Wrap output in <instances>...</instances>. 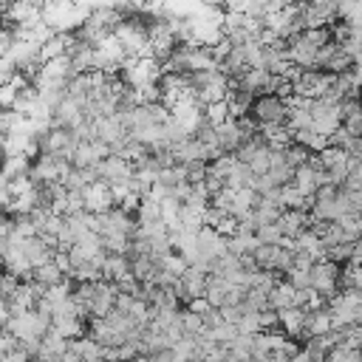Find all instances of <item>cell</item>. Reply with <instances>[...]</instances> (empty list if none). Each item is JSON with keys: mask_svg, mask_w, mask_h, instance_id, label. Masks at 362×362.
<instances>
[{"mask_svg": "<svg viewBox=\"0 0 362 362\" xmlns=\"http://www.w3.org/2000/svg\"><path fill=\"white\" fill-rule=\"evenodd\" d=\"M339 277H342V266L328 261V258H323V261H317L311 266V289L320 292L328 300L339 292Z\"/></svg>", "mask_w": 362, "mask_h": 362, "instance_id": "obj_1", "label": "cell"}, {"mask_svg": "<svg viewBox=\"0 0 362 362\" xmlns=\"http://www.w3.org/2000/svg\"><path fill=\"white\" fill-rule=\"evenodd\" d=\"M252 116L261 122V125H277V122H286L289 116V102L277 94H261L252 105Z\"/></svg>", "mask_w": 362, "mask_h": 362, "instance_id": "obj_2", "label": "cell"}, {"mask_svg": "<svg viewBox=\"0 0 362 362\" xmlns=\"http://www.w3.org/2000/svg\"><path fill=\"white\" fill-rule=\"evenodd\" d=\"M99 173H102V181H108V185L113 187V185H127V181L136 175V167L125 156H108L99 164Z\"/></svg>", "mask_w": 362, "mask_h": 362, "instance_id": "obj_3", "label": "cell"}, {"mask_svg": "<svg viewBox=\"0 0 362 362\" xmlns=\"http://www.w3.org/2000/svg\"><path fill=\"white\" fill-rule=\"evenodd\" d=\"M23 249H26V258L32 261L35 269L43 266V263H49V261H54V255H57V244H51V241L43 238V235L26 238V241H23Z\"/></svg>", "mask_w": 362, "mask_h": 362, "instance_id": "obj_4", "label": "cell"}, {"mask_svg": "<svg viewBox=\"0 0 362 362\" xmlns=\"http://www.w3.org/2000/svg\"><path fill=\"white\" fill-rule=\"evenodd\" d=\"M334 331V320H331V306L328 308H317V311H306V325H303V339L308 337H320Z\"/></svg>", "mask_w": 362, "mask_h": 362, "instance_id": "obj_5", "label": "cell"}, {"mask_svg": "<svg viewBox=\"0 0 362 362\" xmlns=\"http://www.w3.org/2000/svg\"><path fill=\"white\" fill-rule=\"evenodd\" d=\"M277 224H280L286 238H297L300 232H306L311 227V213H306V210H283Z\"/></svg>", "mask_w": 362, "mask_h": 362, "instance_id": "obj_6", "label": "cell"}, {"mask_svg": "<svg viewBox=\"0 0 362 362\" xmlns=\"http://www.w3.org/2000/svg\"><path fill=\"white\" fill-rule=\"evenodd\" d=\"M255 185H258V175L252 173V167L246 161L235 158V164L227 175V187L230 190H255Z\"/></svg>", "mask_w": 362, "mask_h": 362, "instance_id": "obj_7", "label": "cell"}, {"mask_svg": "<svg viewBox=\"0 0 362 362\" xmlns=\"http://www.w3.org/2000/svg\"><path fill=\"white\" fill-rule=\"evenodd\" d=\"M218 139H221V147L227 153H238L241 144H244V130H241V122L238 116H230L224 125H218Z\"/></svg>", "mask_w": 362, "mask_h": 362, "instance_id": "obj_8", "label": "cell"}, {"mask_svg": "<svg viewBox=\"0 0 362 362\" xmlns=\"http://www.w3.org/2000/svg\"><path fill=\"white\" fill-rule=\"evenodd\" d=\"M32 280H37V283H40V286H46V289H54V286L65 283L68 277H65V272H63L54 261H49V263H43V266H37V269H35Z\"/></svg>", "mask_w": 362, "mask_h": 362, "instance_id": "obj_9", "label": "cell"}, {"mask_svg": "<svg viewBox=\"0 0 362 362\" xmlns=\"http://www.w3.org/2000/svg\"><path fill=\"white\" fill-rule=\"evenodd\" d=\"M280 314V328L289 334V337H303V325H306V308H283L277 311Z\"/></svg>", "mask_w": 362, "mask_h": 362, "instance_id": "obj_10", "label": "cell"}, {"mask_svg": "<svg viewBox=\"0 0 362 362\" xmlns=\"http://www.w3.org/2000/svg\"><path fill=\"white\" fill-rule=\"evenodd\" d=\"M317 156H320V161H323V167H325V170H351V167H348L351 153H348V150H342V147L328 144V147H325V150H320Z\"/></svg>", "mask_w": 362, "mask_h": 362, "instance_id": "obj_11", "label": "cell"}, {"mask_svg": "<svg viewBox=\"0 0 362 362\" xmlns=\"http://www.w3.org/2000/svg\"><path fill=\"white\" fill-rule=\"evenodd\" d=\"M102 272H105V280H119L122 275H127L130 272V258L127 255H111L108 252V258H105V263H102Z\"/></svg>", "mask_w": 362, "mask_h": 362, "instance_id": "obj_12", "label": "cell"}, {"mask_svg": "<svg viewBox=\"0 0 362 362\" xmlns=\"http://www.w3.org/2000/svg\"><path fill=\"white\" fill-rule=\"evenodd\" d=\"M294 142L297 144H303V147H308L311 153H320V150H325L331 142H328V136L325 133H320V130H314V127H308V130H297L294 133Z\"/></svg>", "mask_w": 362, "mask_h": 362, "instance_id": "obj_13", "label": "cell"}, {"mask_svg": "<svg viewBox=\"0 0 362 362\" xmlns=\"http://www.w3.org/2000/svg\"><path fill=\"white\" fill-rule=\"evenodd\" d=\"M136 218H139V227L161 224V221H164V218H161V201H156V199H144V201H142V207H139V213H136Z\"/></svg>", "mask_w": 362, "mask_h": 362, "instance_id": "obj_14", "label": "cell"}, {"mask_svg": "<svg viewBox=\"0 0 362 362\" xmlns=\"http://www.w3.org/2000/svg\"><path fill=\"white\" fill-rule=\"evenodd\" d=\"M280 216H283V207L275 204V201H266V199H263V201L255 207V213H252V218H255L258 227H263V224H277Z\"/></svg>", "mask_w": 362, "mask_h": 362, "instance_id": "obj_15", "label": "cell"}, {"mask_svg": "<svg viewBox=\"0 0 362 362\" xmlns=\"http://www.w3.org/2000/svg\"><path fill=\"white\" fill-rule=\"evenodd\" d=\"M255 235H258V241L266 244V246H283V244H286V235H283L280 224H263V227L255 230Z\"/></svg>", "mask_w": 362, "mask_h": 362, "instance_id": "obj_16", "label": "cell"}, {"mask_svg": "<svg viewBox=\"0 0 362 362\" xmlns=\"http://www.w3.org/2000/svg\"><path fill=\"white\" fill-rule=\"evenodd\" d=\"M210 334H213V339H216V342H221V345H227V348H230V345L241 337V328H238V323H227V320H224V323H221L218 328H213Z\"/></svg>", "mask_w": 362, "mask_h": 362, "instance_id": "obj_17", "label": "cell"}, {"mask_svg": "<svg viewBox=\"0 0 362 362\" xmlns=\"http://www.w3.org/2000/svg\"><path fill=\"white\" fill-rule=\"evenodd\" d=\"M283 280L292 283L294 289H311V269H300V266H292L283 272Z\"/></svg>", "mask_w": 362, "mask_h": 362, "instance_id": "obj_18", "label": "cell"}, {"mask_svg": "<svg viewBox=\"0 0 362 362\" xmlns=\"http://www.w3.org/2000/svg\"><path fill=\"white\" fill-rule=\"evenodd\" d=\"M185 170H187V181H190V185H199V181H207V175H210V161H201V158L185 161Z\"/></svg>", "mask_w": 362, "mask_h": 362, "instance_id": "obj_19", "label": "cell"}, {"mask_svg": "<svg viewBox=\"0 0 362 362\" xmlns=\"http://www.w3.org/2000/svg\"><path fill=\"white\" fill-rule=\"evenodd\" d=\"M325 258L328 261H334V263H339V266H345V263H351L354 261V244H337V246H331L328 252H325Z\"/></svg>", "mask_w": 362, "mask_h": 362, "instance_id": "obj_20", "label": "cell"}, {"mask_svg": "<svg viewBox=\"0 0 362 362\" xmlns=\"http://www.w3.org/2000/svg\"><path fill=\"white\" fill-rule=\"evenodd\" d=\"M204 331H207L204 314H199V311H193V308H185V334L199 337V334H204Z\"/></svg>", "mask_w": 362, "mask_h": 362, "instance_id": "obj_21", "label": "cell"}, {"mask_svg": "<svg viewBox=\"0 0 362 362\" xmlns=\"http://www.w3.org/2000/svg\"><path fill=\"white\" fill-rule=\"evenodd\" d=\"M238 328H241V334H261V331H263V325H261V311H246V314L241 317Z\"/></svg>", "mask_w": 362, "mask_h": 362, "instance_id": "obj_22", "label": "cell"}, {"mask_svg": "<svg viewBox=\"0 0 362 362\" xmlns=\"http://www.w3.org/2000/svg\"><path fill=\"white\" fill-rule=\"evenodd\" d=\"M351 139H354V133H351L345 125H339V127H337V130L328 136V142H331L334 147H342V150L348 147V142H351Z\"/></svg>", "mask_w": 362, "mask_h": 362, "instance_id": "obj_23", "label": "cell"}, {"mask_svg": "<svg viewBox=\"0 0 362 362\" xmlns=\"http://www.w3.org/2000/svg\"><path fill=\"white\" fill-rule=\"evenodd\" d=\"M317 263V258L311 255V252H306V249H297L294 252V266H300V269H311Z\"/></svg>", "mask_w": 362, "mask_h": 362, "instance_id": "obj_24", "label": "cell"}, {"mask_svg": "<svg viewBox=\"0 0 362 362\" xmlns=\"http://www.w3.org/2000/svg\"><path fill=\"white\" fill-rule=\"evenodd\" d=\"M187 308H193V311H199V314H207V311H210V308H216V306H213L207 297H196V300H190V303H187Z\"/></svg>", "mask_w": 362, "mask_h": 362, "instance_id": "obj_25", "label": "cell"}, {"mask_svg": "<svg viewBox=\"0 0 362 362\" xmlns=\"http://www.w3.org/2000/svg\"><path fill=\"white\" fill-rule=\"evenodd\" d=\"M292 362H317V359H314V356H311V354H308L306 348H300V354H297V356H294Z\"/></svg>", "mask_w": 362, "mask_h": 362, "instance_id": "obj_26", "label": "cell"}, {"mask_svg": "<svg viewBox=\"0 0 362 362\" xmlns=\"http://www.w3.org/2000/svg\"><path fill=\"white\" fill-rule=\"evenodd\" d=\"M308 4H331V0H308Z\"/></svg>", "mask_w": 362, "mask_h": 362, "instance_id": "obj_27", "label": "cell"}, {"mask_svg": "<svg viewBox=\"0 0 362 362\" xmlns=\"http://www.w3.org/2000/svg\"><path fill=\"white\" fill-rule=\"evenodd\" d=\"M43 4H46V0H43Z\"/></svg>", "mask_w": 362, "mask_h": 362, "instance_id": "obj_28", "label": "cell"}]
</instances>
